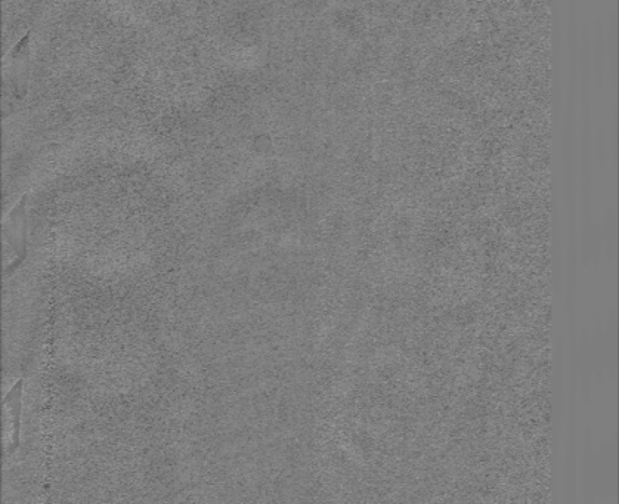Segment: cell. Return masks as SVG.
<instances>
[{
  "mask_svg": "<svg viewBox=\"0 0 619 504\" xmlns=\"http://www.w3.org/2000/svg\"><path fill=\"white\" fill-rule=\"evenodd\" d=\"M24 202H26V199L11 213L8 224L5 227V236L8 238L9 243L14 246L15 252L20 256L21 261L26 258L27 252V221Z\"/></svg>",
  "mask_w": 619,
  "mask_h": 504,
  "instance_id": "1",
  "label": "cell"
},
{
  "mask_svg": "<svg viewBox=\"0 0 619 504\" xmlns=\"http://www.w3.org/2000/svg\"><path fill=\"white\" fill-rule=\"evenodd\" d=\"M21 397H23V380H18L17 385L9 391L5 398V407L11 414L12 422V444L9 453H14L20 447Z\"/></svg>",
  "mask_w": 619,
  "mask_h": 504,
  "instance_id": "2",
  "label": "cell"
}]
</instances>
